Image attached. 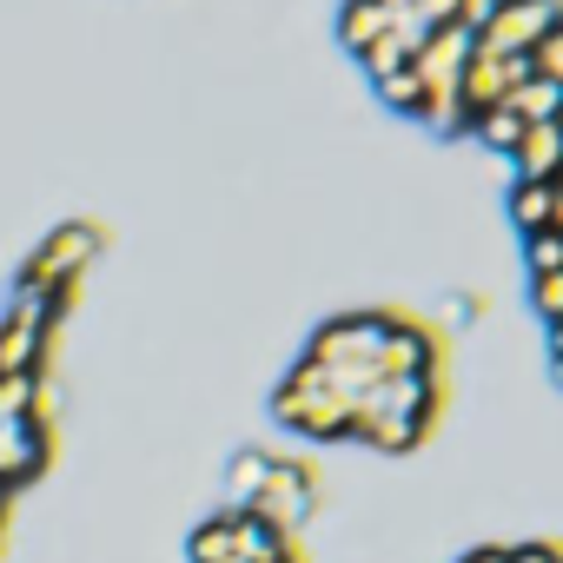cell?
<instances>
[{"mask_svg": "<svg viewBox=\"0 0 563 563\" xmlns=\"http://www.w3.org/2000/svg\"><path fill=\"white\" fill-rule=\"evenodd\" d=\"M100 258V225H87V219H67L34 258H27V272H21V292H41V299H60L67 306V292H74V278L87 272Z\"/></svg>", "mask_w": 563, "mask_h": 563, "instance_id": "cell-1", "label": "cell"}, {"mask_svg": "<svg viewBox=\"0 0 563 563\" xmlns=\"http://www.w3.org/2000/svg\"><path fill=\"white\" fill-rule=\"evenodd\" d=\"M60 319V299H41V292H21L8 325H0V378H27L41 372V352H47V325Z\"/></svg>", "mask_w": 563, "mask_h": 563, "instance_id": "cell-2", "label": "cell"}, {"mask_svg": "<svg viewBox=\"0 0 563 563\" xmlns=\"http://www.w3.org/2000/svg\"><path fill=\"white\" fill-rule=\"evenodd\" d=\"M398 319H378V312H352V319H332L312 332L306 358L312 365H378L385 358V339H391Z\"/></svg>", "mask_w": 563, "mask_h": 563, "instance_id": "cell-3", "label": "cell"}, {"mask_svg": "<svg viewBox=\"0 0 563 563\" xmlns=\"http://www.w3.org/2000/svg\"><path fill=\"white\" fill-rule=\"evenodd\" d=\"M312 504H319L312 471H306V464H286V457H272V471H265V484H258V497H252L245 510H258L265 523H278V530L292 537V530L312 517Z\"/></svg>", "mask_w": 563, "mask_h": 563, "instance_id": "cell-4", "label": "cell"}, {"mask_svg": "<svg viewBox=\"0 0 563 563\" xmlns=\"http://www.w3.org/2000/svg\"><path fill=\"white\" fill-rule=\"evenodd\" d=\"M272 411L286 418V424H299V431H312V438H352V431H358V411H352L345 398H332V391H299V385H278Z\"/></svg>", "mask_w": 563, "mask_h": 563, "instance_id": "cell-5", "label": "cell"}, {"mask_svg": "<svg viewBox=\"0 0 563 563\" xmlns=\"http://www.w3.org/2000/svg\"><path fill=\"white\" fill-rule=\"evenodd\" d=\"M550 27H556V14L543 8V0H504V8L484 21L477 47H484V54H530Z\"/></svg>", "mask_w": 563, "mask_h": 563, "instance_id": "cell-6", "label": "cell"}, {"mask_svg": "<svg viewBox=\"0 0 563 563\" xmlns=\"http://www.w3.org/2000/svg\"><path fill=\"white\" fill-rule=\"evenodd\" d=\"M41 471H47V424H41V411L34 418H8L0 424V490H14V484H27Z\"/></svg>", "mask_w": 563, "mask_h": 563, "instance_id": "cell-7", "label": "cell"}, {"mask_svg": "<svg viewBox=\"0 0 563 563\" xmlns=\"http://www.w3.org/2000/svg\"><path fill=\"white\" fill-rule=\"evenodd\" d=\"M378 372H385V378H438V339H431V325L398 319V325H391V339H385Z\"/></svg>", "mask_w": 563, "mask_h": 563, "instance_id": "cell-8", "label": "cell"}, {"mask_svg": "<svg viewBox=\"0 0 563 563\" xmlns=\"http://www.w3.org/2000/svg\"><path fill=\"white\" fill-rule=\"evenodd\" d=\"M510 166H517V179H543V186H556V179H563V120H550V126H523Z\"/></svg>", "mask_w": 563, "mask_h": 563, "instance_id": "cell-9", "label": "cell"}, {"mask_svg": "<svg viewBox=\"0 0 563 563\" xmlns=\"http://www.w3.org/2000/svg\"><path fill=\"white\" fill-rule=\"evenodd\" d=\"M391 14H398L391 0H345V8H339V41L365 60V47L391 34Z\"/></svg>", "mask_w": 563, "mask_h": 563, "instance_id": "cell-10", "label": "cell"}, {"mask_svg": "<svg viewBox=\"0 0 563 563\" xmlns=\"http://www.w3.org/2000/svg\"><path fill=\"white\" fill-rule=\"evenodd\" d=\"M504 212H510V225L530 239V232H550V219H556V186H543V179H517L510 186V199H504Z\"/></svg>", "mask_w": 563, "mask_h": 563, "instance_id": "cell-11", "label": "cell"}, {"mask_svg": "<svg viewBox=\"0 0 563 563\" xmlns=\"http://www.w3.org/2000/svg\"><path fill=\"white\" fill-rule=\"evenodd\" d=\"M232 543H239V563H272V556L292 550V537L278 530V523H265L258 510H239L232 517Z\"/></svg>", "mask_w": 563, "mask_h": 563, "instance_id": "cell-12", "label": "cell"}, {"mask_svg": "<svg viewBox=\"0 0 563 563\" xmlns=\"http://www.w3.org/2000/svg\"><path fill=\"white\" fill-rule=\"evenodd\" d=\"M424 431H431V424H418V418H385V411H378V418H358V431H352V438H365L372 451L405 457V451H418V444H424Z\"/></svg>", "mask_w": 563, "mask_h": 563, "instance_id": "cell-13", "label": "cell"}, {"mask_svg": "<svg viewBox=\"0 0 563 563\" xmlns=\"http://www.w3.org/2000/svg\"><path fill=\"white\" fill-rule=\"evenodd\" d=\"M504 107H510L523 126H550V120H563V87H550L543 74H530V80H523Z\"/></svg>", "mask_w": 563, "mask_h": 563, "instance_id": "cell-14", "label": "cell"}, {"mask_svg": "<svg viewBox=\"0 0 563 563\" xmlns=\"http://www.w3.org/2000/svg\"><path fill=\"white\" fill-rule=\"evenodd\" d=\"M372 87H378V100H385V107H398V113H424V80H418V67H411V60H405V67H391V74H378Z\"/></svg>", "mask_w": 563, "mask_h": 563, "instance_id": "cell-15", "label": "cell"}, {"mask_svg": "<svg viewBox=\"0 0 563 563\" xmlns=\"http://www.w3.org/2000/svg\"><path fill=\"white\" fill-rule=\"evenodd\" d=\"M471 133H477L490 153H504V159H510V153H517V140H523V120H517L510 107H490V113H477V120H471Z\"/></svg>", "mask_w": 563, "mask_h": 563, "instance_id": "cell-16", "label": "cell"}, {"mask_svg": "<svg viewBox=\"0 0 563 563\" xmlns=\"http://www.w3.org/2000/svg\"><path fill=\"white\" fill-rule=\"evenodd\" d=\"M523 265H530V278L563 272V232H556V225H550V232H530V239H523Z\"/></svg>", "mask_w": 563, "mask_h": 563, "instance_id": "cell-17", "label": "cell"}, {"mask_svg": "<svg viewBox=\"0 0 563 563\" xmlns=\"http://www.w3.org/2000/svg\"><path fill=\"white\" fill-rule=\"evenodd\" d=\"M265 471H272V457H265V451H239V457H232V490L252 504V497H258V484H265Z\"/></svg>", "mask_w": 563, "mask_h": 563, "instance_id": "cell-18", "label": "cell"}, {"mask_svg": "<svg viewBox=\"0 0 563 563\" xmlns=\"http://www.w3.org/2000/svg\"><path fill=\"white\" fill-rule=\"evenodd\" d=\"M530 60H537V74H543L550 87H563V21H556V27L530 47Z\"/></svg>", "mask_w": 563, "mask_h": 563, "instance_id": "cell-19", "label": "cell"}, {"mask_svg": "<svg viewBox=\"0 0 563 563\" xmlns=\"http://www.w3.org/2000/svg\"><path fill=\"white\" fill-rule=\"evenodd\" d=\"M530 299H537L543 325H556V319H563V272H543V278H530Z\"/></svg>", "mask_w": 563, "mask_h": 563, "instance_id": "cell-20", "label": "cell"}, {"mask_svg": "<svg viewBox=\"0 0 563 563\" xmlns=\"http://www.w3.org/2000/svg\"><path fill=\"white\" fill-rule=\"evenodd\" d=\"M405 60H411V47H405L398 34H385V41H372V47H365V67H372V80H378V74H391V67H405Z\"/></svg>", "mask_w": 563, "mask_h": 563, "instance_id": "cell-21", "label": "cell"}, {"mask_svg": "<svg viewBox=\"0 0 563 563\" xmlns=\"http://www.w3.org/2000/svg\"><path fill=\"white\" fill-rule=\"evenodd\" d=\"M411 14H418L431 34H444V27H457V0H411Z\"/></svg>", "mask_w": 563, "mask_h": 563, "instance_id": "cell-22", "label": "cell"}, {"mask_svg": "<svg viewBox=\"0 0 563 563\" xmlns=\"http://www.w3.org/2000/svg\"><path fill=\"white\" fill-rule=\"evenodd\" d=\"M497 8H504V0H457V27L477 41V34H484V21H490Z\"/></svg>", "mask_w": 563, "mask_h": 563, "instance_id": "cell-23", "label": "cell"}, {"mask_svg": "<svg viewBox=\"0 0 563 563\" xmlns=\"http://www.w3.org/2000/svg\"><path fill=\"white\" fill-rule=\"evenodd\" d=\"M504 563H563V556H556L550 543H510V550H504Z\"/></svg>", "mask_w": 563, "mask_h": 563, "instance_id": "cell-24", "label": "cell"}, {"mask_svg": "<svg viewBox=\"0 0 563 563\" xmlns=\"http://www.w3.org/2000/svg\"><path fill=\"white\" fill-rule=\"evenodd\" d=\"M464 563H504V550H471Z\"/></svg>", "mask_w": 563, "mask_h": 563, "instance_id": "cell-25", "label": "cell"}, {"mask_svg": "<svg viewBox=\"0 0 563 563\" xmlns=\"http://www.w3.org/2000/svg\"><path fill=\"white\" fill-rule=\"evenodd\" d=\"M550 358H563V319L550 325Z\"/></svg>", "mask_w": 563, "mask_h": 563, "instance_id": "cell-26", "label": "cell"}, {"mask_svg": "<svg viewBox=\"0 0 563 563\" xmlns=\"http://www.w3.org/2000/svg\"><path fill=\"white\" fill-rule=\"evenodd\" d=\"M550 225H556V232H563V179H556V219H550Z\"/></svg>", "mask_w": 563, "mask_h": 563, "instance_id": "cell-27", "label": "cell"}, {"mask_svg": "<svg viewBox=\"0 0 563 563\" xmlns=\"http://www.w3.org/2000/svg\"><path fill=\"white\" fill-rule=\"evenodd\" d=\"M550 372H556V385H563V358H550Z\"/></svg>", "mask_w": 563, "mask_h": 563, "instance_id": "cell-28", "label": "cell"}, {"mask_svg": "<svg viewBox=\"0 0 563 563\" xmlns=\"http://www.w3.org/2000/svg\"><path fill=\"white\" fill-rule=\"evenodd\" d=\"M0 497H8V490H0Z\"/></svg>", "mask_w": 563, "mask_h": 563, "instance_id": "cell-29", "label": "cell"}]
</instances>
